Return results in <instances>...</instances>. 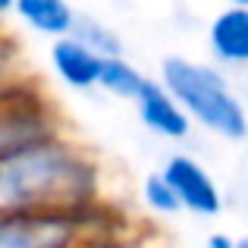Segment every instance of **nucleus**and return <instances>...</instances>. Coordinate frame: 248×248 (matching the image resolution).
I'll use <instances>...</instances> for the list:
<instances>
[{
  "label": "nucleus",
  "mask_w": 248,
  "mask_h": 248,
  "mask_svg": "<svg viewBox=\"0 0 248 248\" xmlns=\"http://www.w3.org/2000/svg\"><path fill=\"white\" fill-rule=\"evenodd\" d=\"M207 47L220 66L245 69L248 66V10L223 6L207 22Z\"/></svg>",
  "instance_id": "0eeeda50"
},
{
  "label": "nucleus",
  "mask_w": 248,
  "mask_h": 248,
  "mask_svg": "<svg viewBox=\"0 0 248 248\" xmlns=\"http://www.w3.org/2000/svg\"><path fill=\"white\" fill-rule=\"evenodd\" d=\"M148 85V76L141 73L135 63H129L126 57H110L104 60L101 79H97V88L107 91L110 97H120V101H135L141 94V88Z\"/></svg>",
  "instance_id": "9d476101"
},
{
  "label": "nucleus",
  "mask_w": 248,
  "mask_h": 248,
  "mask_svg": "<svg viewBox=\"0 0 248 248\" xmlns=\"http://www.w3.org/2000/svg\"><path fill=\"white\" fill-rule=\"evenodd\" d=\"M54 135H63V126L44 97L13 88L0 91V160Z\"/></svg>",
  "instance_id": "20e7f679"
},
{
  "label": "nucleus",
  "mask_w": 248,
  "mask_h": 248,
  "mask_svg": "<svg viewBox=\"0 0 248 248\" xmlns=\"http://www.w3.org/2000/svg\"><path fill=\"white\" fill-rule=\"evenodd\" d=\"M204 248H236V239L226 236V232H211L207 242H204Z\"/></svg>",
  "instance_id": "4468645a"
},
{
  "label": "nucleus",
  "mask_w": 248,
  "mask_h": 248,
  "mask_svg": "<svg viewBox=\"0 0 248 248\" xmlns=\"http://www.w3.org/2000/svg\"><path fill=\"white\" fill-rule=\"evenodd\" d=\"M13 3H16V0H0V19L13 13Z\"/></svg>",
  "instance_id": "2eb2a0df"
},
{
  "label": "nucleus",
  "mask_w": 248,
  "mask_h": 248,
  "mask_svg": "<svg viewBox=\"0 0 248 248\" xmlns=\"http://www.w3.org/2000/svg\"><path fill=\"white\" fill-rule=\"evenodd\" d=\"M13 63H16V47L0 35V91L10 88V76H13Z\"/></svg>",
  "instance_id": "ddd939ff"
},
{
  "label": "nucleus",
  "mask_w": 248,
  "mask_h": 248,
  "mask_svg": "<svg viewBox=\"0 0 248 248\" xmlns=\"http://www.w3.org/2000/svg\"><path fill=\"white\" fill-rule=\"evenodd\" d=\"M236 248H248V236H242V239H236Z\"/></svg>",
  "instance_id": "f3484780"
},
{
  "label": "nucleus",
  "mask_w": 248,
  "mask_h": 248,
  "mask_svg": "<svg viewBox=\"0 0 248 248\" xmlns=\"http://www.w3.org/2000/svg\"><path fill=\"white\" fill-rule=\"evenodd\" d=\"M97 211H16L0 214V248H88L97 239Z\"/></svg>",
  "instance_id": "7ed1b4c3"
},
{
  "label": "nucleus",
  "mask_w": 248,
  "mask_h": 248,
  "mask_svg": "<svg viewBox=\"0 0 248 248\" xmlns=\"http://www.w3.org/2000/svg\"><path fill=\"white\" fill-rule=\"evenodd\" d=\"M230 6H242V10H248V0H226Z\"/></svg>",
  "instance_id": "dca6fc26"
},
{
  "label": "nucleus",
  "mask_w": 248,
  "mask_h": 248,
  "mask_svg": "<svg viewBox=\"0 0 248 248\" xmlns=\"http://www.w3.org/2000/svg\"><path fill=\"white\" fill-rule=\"evenodd\" d=\"M135 110H139L141 126L151 135L167 141H186L192 135V120L186 116V110L173 101V94L160 85L157 79H148V85L141 88V94L135 97Z\"/></svg>",
  "instance_id": "423d86ee"
},
{
  "label": "nucleus",
  "mask_w": 248,
  "mask_h": 248,
  "mask_svg": "<svg viewBox=\"0 0 248 248\" xmlns=\"http://www.w3.org/2000/svg\"><path fill=\"white\" fill-rule=\"evenodd\" d=\"M160 176L170 182V188L176 192L182 211L195 214V217H217L223 211V192H220L217 179L211 176V170L198 164L188 154H173L164 160Z\"/></svg>",
  "instance_id": "39448f33"
},
{
  "label": "nucleus",
  "mask_w": 248,
  "mask_h": 248,
  "mask_svg": "<svg viewBox=\"0 0 248 248\" xmlns=\"http://www.w3.org/2000/svg\"><path fill=\"white\" fill-rule=\"evenodd\" d=\"M69 35H73L76 41H82L88 50H94L97 57H104V60H110V57H123L120 35H116L107 22H101V19H94V16H82V13H79V19H76V25H73Z\"/></svg>",
  "instance_id": "9b49d317"
},
{
  "label": "nucleus",
  "mask_w": 248,
  "mask_h": 248,
  "mask_svg": "<svg viewBox=\"0 0 248 248\" xmlns=\"http://www.w3.org/2000/svg\"><path fill=\"white\" fill-rule=\"evenodd\" d=\"M157 82L186 110L192 126H201L223 141L248 139V110L220 66L188 57H167Z\"/></svg>",
  "instance_id": "f03ea898"
},
{
  "label": "nucleus",
  "mask_w": 248,
  "mask_h": 248,
  "mask_svg": "<svg viewBox=\"0 0 248 248\" xmlns=\"http://www.w3.org/2000/svg\"><path fill=\"white\" fill-rule=\"evenodd\" d=\"M141 204L148 207L157 217H173V214H182V204L176 198V192L170 188V182L157 173H151L145 182H141Z\"/></svg>",
  "instance_id": "f8f14e48"
},
{
  "label": "nucleus",
  "mask_w": 248,
  "mask_h": 248,
  "mask_svg": "<svg viewBox=\"0 0 248 248\" xmlns=\"http://www.w3.org/2000/svg\"><path fill=\"white\" fill-rule=\"evenodd\" d=\"M50 69L57 73L66 88L73 91H91L97 88V79H101L104 69V57H97L94 50H88L82 41H76L73 35L57 38L50 44Z\"/></svg>",
  "instance_id": "6e6552de"
},
{
  "label": "nucleus",
  "mask_w": 248,
  "mask_h": 248,
  "mask_svg": "<svg viewBox=\"0 0 248 248\" xmlns=\"http://www.w3.org/2000/svg\"><path fill=\"white\" fill-rule=\"evenodd\" d=\"M101 207L97 160L73 139L35 141L0 160V214L66 211L88 214Z\"/></svg>",
  "instance_id": "f257e3e1"
},
{
  "label": "nucleus",
  "mask_w": 248,
  "mask_h": 248,
  "mask_svg": "<svg viewBox=\"0 0 248 248\" xmlns=\"http://www.w3.org/2000/svg\"><path fill=\"white\" fill-rule=\"evenodd\" d=\"M13 16L35 35L57 41V38H66L73 31L79 13H76V6L69 0H16Z\"/></svg>",
  "instance_id": "1a4fd4ad"
}]
</instances>
